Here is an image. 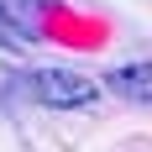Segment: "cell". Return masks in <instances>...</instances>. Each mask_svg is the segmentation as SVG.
<instances>
[{
  "label": "cell",
  "mask_w": 152,
  "mask_h": 152,
  "mask_svg": "<svg viewBox=\"0 0 152 152\" xmlns=\"http://www.w3.org/2000/svg\"><path fill=\"white\" fill-rule=\"evenodd\" d=\"M37 42V0H0V47Z\"/></svg>",
  "instance_id": "cell-2"
},
{
  "label": "cell",
  "mask_w": 152,
  "mask_h": 152,
  "mask_svg": "<svg viewBox=\"0 0 152 152\" xmlns=\"http://www.w3.org/2000/svg\"><path fill=\"white\" fill-rule=\"evenodd\" d=\"M31 94L42 100V105H58V110H74V105H94V94L100 84L74 68H42V74L31 79Z\"/></svg>",
  "instance_id": "cell-1"
},
{
  "label": "cell",
  "mask_w": 152,
  "mask_h": 152,
  "mask_svg": "<svg viewBox=\"0 0 152 152\" xmlns=\"http://www.w3.org/2000/svg\"><path fill=\"white\" fill-rule=\"evenodd\" d=\"M105 84L121 100H137V105H152V63H121V68H110Z\"/></svg>",
  "instance_id": "cell-3"
}]
</instances>
